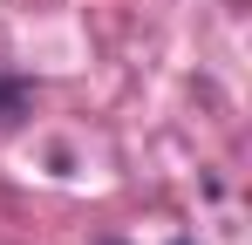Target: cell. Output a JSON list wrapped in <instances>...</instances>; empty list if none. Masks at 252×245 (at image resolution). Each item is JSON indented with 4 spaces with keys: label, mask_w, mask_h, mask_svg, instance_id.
I'll return each mask as SVG.
<instances>
[{
    "label": "cell",
    "mask_w": 252,
    "mask_h": 245,
    "mask_svg": "<svg viewBox=\"0 0 252 245\" xmlns=\"http://www.w3.org/2000/svg\"><path fill=\"white\" fill-rule=\"evenodd\" d=\"M21 116H28V82L0 75V122H21Z\"/></svg>",
    "instance_id": "obj_1"
},
{
    "label": "cell",
    "mask_w": 252,
    "mask_h": 245,
    "mask_svg": "<svg viewBox=\"0 0 252 245\" xmlns=\"http://www.w3.org/2000/svg\"><path fill=\"white\" fill-rule=\"evenodd\" d=\"M177 245H184V239H177Z\"/></svg>",
    "instance_id": "obj_3"
},
{
    "label": "cell",
    "mask_w": 252,
    "mask_h": 245,
    "mask_svg": "<svg viewBox=\"0 0 252 245\" xmlns=\"http://www.w3.org/2000/svg\"><path fill=\"white\" fill-rule=\"evenodd\" d=\"M95 245H123V239H95Z\"/></svg>",
    "instance_id": "obj_2"
}]
</instances>
